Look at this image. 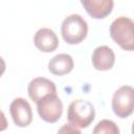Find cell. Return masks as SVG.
<instances>
[{
    "instance_id": "obj_1",
    "label": "cell",
    "mask_w": 134,
    "mask_h": 134,
    "mask_svg": "<svg viewBox=\"0 0 134 134\" xmlns=\"http://www.w3.org/2000/svg\"><path fill=\"white\" fill-rule=\"evenodd\" d=\"M134 22L128 17H118L110 25L112 40L124 50L134 49Z\"/></svg>"
},
{
    "instance_id": "obj_2",
    "label": "cell",
    "mask_w": 134,
    "mask_h": 134,
    "mask_svg": "<svg viewBox=\"0 0 134 134\" xmlns=\"http://www.w3.org/2000/svg\"><path fill=\"white\" fill-rule=\"evenodd\" d=\"M95 117L93 105L85 99H74L67 110V118L70 125L77 129H84L91 125Z\"/></svg>"
},
{
    "instance_id": "obj_3",
    "label": "cell",
    "mask_w": 134,
    "mask_h": 134,
    "mask_svg": "<svg viewBox=\"0 0 134 134\" xmlns=\"http://www.w3.org/2000/svg\"><path fill=\"white\" fill-rule=\"evenodd\" d=\"M62 38L67 44H79L87 37L88 24L86 20L76 14H72L66 17L61 25Z\"/></svg>"
},
{
    "instance_id": "obj_4",
    "label": "cell",
    "mask_w": 134,
    "mask_h": 134,
    "mask_svg": "<svg viewBox=\"0 0 134 134\" xmlns=\"http://www.w3.org/2000/svg\"><path fill=\"white\" fill-rule=\"evenodd\" d=\"M112 110L119 118L129 117L134 110V89L132 86H120L112 96Z\"/></svg>"
},
{
    "instance_id": "obj_5",
    "label": "cell",
    "mask_w": 134,
    "mask_h": 134,
    "mask_svg": "<svg viewBox=\"0 0 134 134\" xmlns=\"http://www.w3.org/2000/svg\"><path fill=\"white\" fill-rule=\"evenodd\" d=\"M36 104L39 116L46 122H55L62 116L63 104L57 93L46 95Z\"/></svg>"
},
{
    "instance_id": "obj_6",
    "label": "cell",
    "mask_w": 134,
    "mask_h": 134,
    "mask_svg": "<svg viewBox=\"0 0 134 134\" xmlns=\"http://www.w3.org/2000/svg\"><path fill=\"white\" fill-rule=\"evenodd\" d=\"M10 116L14 124L19 128H25L32 120V111L29 103L23 97H16L9 106Z\"/></svg>"
},
{
    "instance_id": "obj_7",
    "label": "cell",
    "mask_w": 134,
    "mask_h": 134,
    "mask_svg": "<svg viewBox=\"0 0 134 134\" xmlns=\"http://www.w3.org/2000/svg\"><path fill=\"white\" fill-rule=\"evenodd\" d=\"M27 92L29 98L35 103H37L46 95L57 93V87L52 81L46 77L39 76V77H35L29 82L27 87Z\"/></svg>"
},
{
    "instance_id": "obj_8",
    "label": "cell",
    "mask_w": 134,
    "mask_h": 134,
    "mask_svg": "<svg viewBox=\"0 0 134 134\" xmlns=\"http://www.w3.org/2000/svg\"><path fill=\"white\" fill-rule=\"evenodd\" d=\"M92 65L96 70L106 71L110 70L115 63L114 51L107 45H102L93 50L91 57Z\"/></svg>"
},
{
    "instance_id": "obj_9",
    "label": "cell",
    "mask_w": 134,
    "mask_h": 134,
    "mask_svg": "<svg viewBox=\"0 0 134 134\" xmlns=\"http://www.w3.org/2000/svg\"><path fill=\"white\" fill-rule=\"evenodd\" d=\"M35 46L43 52H51L59 46V39L55 32L47 27L40 28L37 30L34 37Z\"/></svg>"
},
{
    "instance_id": "obj_10",
    "label": "cell",
    "mask_w": 134,
    "mask_h": 134,
    "mask_svg": "<svg viewBox=\"0 0 134 134\" xmlns=\"http://www.w3.org/2000/svg\"><path fill=\"white\" fill-rule=\"evenodd\" d=\"M81 3L88 15L94 19L108 17L114 6L113 0H81Z\"/></svg>"
},
{
    "instance_id": "obj_11",
    "label": "cell",
    "mask_w": 134,
    "mask_h": 134,
    "mask_svg": "<svg viewBox=\"0 0 134 134\" xmlns=\"http://www.w3.org/2000/svg\"><path fill=\"white\" fill-rule=\"evenodd\" d=\"M74 67L73 59L70 54L60 53L54 55L48 62V70L53 75H65L69 73Z\"/></svg>"
},
{
    "instance_id": "obj_12",
    "label": "cell",
    "mask_w": 134,
    "mask_h": 134,
    "mask_svg": "<svg viewBox=\"0 0 134 134\" xmlns=\"http://www.w3.org/2000/svg\"><path fill=\"white\" fill-rule=\"evenodd\" d=\"M94 134H118L119 129L116 124L109 119H103L97 122L93 130Z\"/></svg>"
},
{
    "instance_id": "obj_13",
    "label": "cell",
    "mask_w": 134,
    "mask_h": 134,
    "mask_svg": "<svg viewBox=\"0 0 134 134\" xmlns=\"http://www.w3.org/2000/svg\"><path fill=\"white\" fill-rule=\"evenodd\" d=\"M59 132L60 133H65V132H67V133H81V131H80V129H77V128H75V127H73L72 125H64L60 130H59Z\"/></svg>"
},
{
    "instance_id": "obj_14",
    "label": "cell",
    "mask_w": 134,
    "mask_h": 134,
    "mask_svg": "<svg viewBox=\"0 0 134 134\" xmlns=\"http://www.w3.org/2000/svg\"><path fill=\"white\" fill-rule=\"evenodd\" d=\"M7 128V120H6V117L4 115V113L0 110V132L6 130Z\"/></svg>"
},
{
    "instance_id": "obj_15",
    "label": "cell",
    "mask_w": 134,
    "mask_h": 134,
    "mask_svg": "<svg viewBox=\"0 0 134 134\" xmlns=\"http://www.w3.org/2000/svg\"><path fill=\"white\" fill-rule=\"evenodd\" d=\"M5 68H6L5 62H4V60L0 57V77L3 75V73H4V71H5Z\"/></svg>"
}]
</instances>
